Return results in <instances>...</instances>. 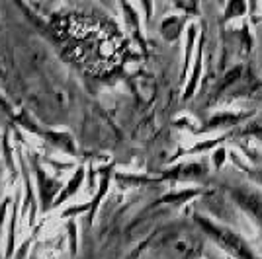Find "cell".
<instances>
[{
    "instance_id": "12",
    "label": "cell",
    "mask_w": 262,
    "mask_h": 259,
    "mask_svg": "<svg viewBox=\"0 0 262 259\" xmlns=\"http://www.w3.org/2000/svg\"><path fill=\"white\" fill-rule=\"evenodd\" d=\"M143 6V14H145V20L147 22H151V18H153V0H139Z\"/></svg>"
},
{
    "instance_id": "11",
    "label": "cell",
    "mask_w": 262,
    "mask_h": 259,
    "mask_svg": "<svg viewBox=\"0 0 262 259\" xmlns=\"http://www.w3.org/2000/svg\"><path fill=\"white\" fill-rule=\"evenodd\" d=\"M225 158H227V150L223 148V146H219L213 150V166H215V170H219L223 162H225Z\"/></svg>"
},
{
    "instance_id": "7",
    "label": "cell",
    "mask_w": 262,
    "mask_h": 259,
    "mask_svg": "<svg viewBox=\"0 0 262 259\" xmlns=\"http://www.w3.org/2000/svg\"><path fill=\"white\" fill-rule=\"evenodd\" d=\"M202 57H204V35L200 37V47H198V53H196V65H194V72H192V78H190V82H188L184 97H192V94L196 92L198 80H200V76H202Z\"/></svg>"
},
{
    "instance_id": "5",
    "label": "cell",
    "mask_w": 262,
    "mask_h": 259,
    "mask_svg": "<svg viewBox=\"0 0 262 259\" xmlns=\"http://www.w3.org/2000/svg\"><path fill=\"white\" fill-rule=\"evenodd\" d=\"M202 173H206L204 164H180V166H176L174 170L164 173V177L168 175V177L180 179V177H196V175H202Z\"/></svg>"
},
{
    "instance_id": "4",
    "label": "cell",
    "mask_w": 262,
    "mask_h": 259,
    "mask_svg": "<svg viewBox=\"0 0 262 259\" xmlns=\"http://www.w3.org/2000/svg\"><path fill=\"white\" fill-rule=\"evenodd\" d=\"M249 12V0H227L225 2V10H223V18L221 22H231L235 18H245Z\"/></svg>"
},
{
    "instance_id": "2",
    "label": "cell",
    "mask_w": 262,
    "mask_h": 259,
    "mask_svg": "<svg viewBox=\"0 0 262 259\" xmlns=\"http://www.w3.org/2000/svg\"><path fill=\"white\" fill-rule=\"evenodd\" d=\"M251 115H252V111H247V113H229V111L217 113V115H213V117L206 123V127L202 129V133L213 131V129H227V127H233V125H239V123H243L245 119L251 117Z\"/></svg>"
},
{
    "instance_id": "10",
    "label": "cell",
    "mask_w": 262,
    "mask_h": 259,
    "mask_svg": "<svg viewBox=\"0 0 262 259\" xmlns=\"http://www.w3.org/2000/svg\"><path fill=\"white\" fill-rule=\"evenodd\" d=\"M176 8L184 10L190 16H198L200 14V0H172Z\"/></svg>"
},
{
    "instance_id": "8",
    "label": "cell",
    "mask_w": 262,
    "mask_h": 259,
    "mask_svg": "<svg viewBox=\"0 0 262 259\" xmlns=\"http://www.w3.org/2000/svg\"><path fill=\"white\" fill-rule=\"evenodd\" d=\"M196 37H198V25L196 23H190L188 25V32H186V59H184V74L186 76L188 68H190V61H192V51H194V43H196Z\"/></svg>"
},
{
    "instance_id": "3",
    "label": "cell",
    "mask_w": 262,
    "mask_h": 259,
    "mask_svg": "<svg viewBox=\"0 0 262 259\" xmlns=\"http://www.w3.org/2000/svg\"><path fill=\"white\" fill-rule=\"evenodd\" d=\"M186 23V16H168L161 22V35L166 41H176L182 33Z\"/></svg>"
},
{
    "instance_id": "14",
    "label": "cell",
    "mask_w": 262,
    "mask_h": 259,
    "mask_svg": "<svg viewBox=\"0 0 262 259\" xmlns=\"http://www.w3.org/2000/svg\"><path fill=\"white\" fill-rule=\"evenodd\" d=\"M219 4H225V2H227V0H217Z\"/></svg>"
},
{
    "instance_id": "6",
    "label": "cell",
    "mask_w": 262,
    "mask_h": 259,
    "mask_svg": "<svg viewBox=\"0 0 262 259\" xmlns=\"http://www.w3.org/2000/svg\"><path fill=\"white\" fill-rule=\"evenodd\" d=\"M120 2H121V10H123L125 23L131 28V32L135 33V37H137V39L143 43V39H141V23H139V16H137V12H135V8L131 6L127 0H120Z\"/></svg>"
},
{
    "instance_id": "13",
    "label": "cell",
    "mask_w": 262,
    "mask_h": 259,
    "mask_svg": "<svg viewBox=\"0 0 262 259\" xmlns=\"http://www.w3.org/2000/svg\"><path fill=\"white\" fill-rule=\"evenodd\" d=\"M251 8H252V10L256 8V0H251Z\"/></svg>"
},
{
    "instance_id": "9",
    "label": "cell",
    "mask_w": 262,
    "mask_h": 259,
    "mask_svg": "<svg viewBox=\"0 0 262 259\" xmlns=\"http://www.w3.org/2000/svg\"><path fill=\"white\" fill-rule=\"evenodd\" d=\"M225 141V137H219V139H211V141H204L200 144H194L192 148L184 150L182 154H198V152H206V150H215L221 142Z\"/></svg>"
},
{
    "instance_id": "1",
    "label": "cell",
    "mask_w": 262,
    "mask_h": 259,
    "mask_svg": "<svg viewBox=\"0 0 262 259\" xmlns=\"http://www.w3.org/2000/svg\"><path fill=\"white\" fill-rule=\"evenodd\" d=\"M196 220L204 226V230H206L208 234H211V238H215V240H217L219 244H221L225 249H231V251H233L239 259H258L254 253H252L251 249H249L247 242H243L237 234L229 232L227 228L217 226V224L209 222V220H206V218H202V216H196Z\"/></svg>"
}]
</instances>
